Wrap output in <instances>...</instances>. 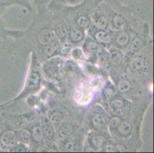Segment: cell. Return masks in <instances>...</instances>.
I'll return each instance as SVG.
<instances>
[{
    "mask_svg": "<svg viewBox=\"0 0 154 153\" xmlns=\"http://www.w3.org/2000/svg\"><path fill=\"white\" fill-rule=\"evenodd\" d=\"M117 130L119 133L123 136H128L131 133L132 130V126L131 123L127 121H121L118 126H117Z\"/></svg>",
    "mask_w": 154,
    "mask_h": 153,
    "instance_id": "4",
    "label": "cell"
},
{
    "mask_svg": "<svg viewBox=\"0 0 154 153\" xmlns=\"http://www.w3.org/2000/svg\"><path fill=\"white\" fill-rule=\"evenodd\" d=\"M55 33L61 39H64L67 36V29L63 24H59L56 26Z\"/></svg>",
    "mask_w": 154,
    "mask_h": 153,
    "instance_id": "17",
    "label": "cell"
},
{
    "mask_svg": "<svg viewBox=\"0 0 154 153\" xmlns=\"http://www.w3.org/2000/svg\"><path fill=\"white\" fill-rule=\"evenodd\" d=\"M131 89V84L126 80H120L117 84V90L121 93H127Z\"/></svg>",
    "mask_w": 154,
    "mask_h": 153,
    "instance_id": "16",
    "label": "cell"
},
{
    "mask_svg": "<svg viewBox=\"0 0 154 153\" xmlns=\"http://www.w3.org/2000/svg\"><path fill=\"white\" fill-rule=\"evenodd\" d=\"M87 49H88L90 52H97L99 50V45L97 43L94 41H89L87 44Z\"/></svg>",
    "mask_w": 154,
    "mask_h": 153,
    "instance_id": "24",
    "label": "cell"
},
{
    "mask_svg": "<svg viewBox=\"0 0 154 153\" xmlns=\"http://www.w3.org/2000/svg\"><path fill=\"white\" fill-rule=\"evenodd\" d=\"M58 44L57 42L55 41H52L51 42L50 44H48V46L46 47L45 51L46 54H47L48 56H51L54 52L57 51L58 48Z\"/></svg>",
    "mask_w": 154,
    "mask_h": 153,
    "instance_id": "19",
    "label": "cell"
},
{
    "mask_svg": "<svg viewBox=\"0 0 154 153\" xmlns=\"http://www.w3.org/2000/svg\"><path fill=\"white\" fill-rule=\"evenodd\" d=\"M43 136H44V133H43L41 127L40 126H35L32 130V136L34 139L35 141L37 142H41L43 139Z\"/></svg>",
    "mask_w": 154,
    "mask_h": 153,
    "instance_id": "14",
    "label": "cell"
},
{
    "mask_svg": "<svg viewBox=\"0 0 154 153\" xmlns=\"http://www.w3.org/2000/svg\"><path fill=\"white\" fill-rule=\"evenodd\" d=\"M63 118V115L59 112H54L50 116V121L52 123H58Z\"/></svg>",
    "mask_w": 154,
    "mask_h": 153,
    "instance_id": "23",
    "label": "cell"
},
{
    "mask_svg": "<svg viewBox=\"0 0 154 153\" xmlns=\"http://www.w3.org/2000/svg\"><path fill=\"white\" fill-rule=\"evenodd\" d=\"M143 67V60L140 57H135L130 63V68L134 72L140 71Z\"/></svg>",
    "mask_w": 154,
    "mask_h": 153,
    "instance_id": "5",
    "label": "cell"
},
{
    "mask_svg": "<svg viewBox=\"0 0 154 153\" xmlns=\"http://www.w3.org/2000/svg\"><path fill=\"white\" fill-rule=\"evenodd\" d=\"M97 25L100 29H104L107 27V19H106V17L101 16L100 17L97 22Z\"/></svg>",
    "mask_w": 154,
    "mask_h": 153,
    "instance_id": "25",
    "label": "cell"
},
{
    "mask_svg": "<svg viewBox=\"0 0 154 153\" xmlns=\"http://www.w3.org/2000/svg\"><path fill=\"white\" fill-rule=\"evenodd\" d=\"M40 82V77L38 73H32L28 81V87L29 89H35L37 87Z\"/></svg>",
    "mask_w": 154,
    "mask_h": 153,
    "instance_id": "7",
    "label": "cell"
},
{
    "mask_svg": "<svg viewBox=\"0 0 154 153\" xmlns=\"http://www.w3.org/2000/svg\"><path fill=\"white\" fill-rule=\"evenodd\" d=\"M73 133V127L70 124H64L60 128L59 136L61 138H67Z\"/></svg>",
    "mask_w": 154,
    "mask_h": 153,
    "instance_id": "9",
    "label": "cell"
},
{
    "mask_svg": "<svg viewBox=\"0 0 154 153\" xmlns=\"http://www.w3.org/2000/svg\"><path fill=\"white\" fill-rule=\"evenodd\" d=\"M13 148H12V151H22V152H24V151H27V148L24 145H14Z\"/></svg>",
    "mask_w": 154,
    "mask_h": 153,
    "instance_id": "27",
    "label": "cell"
},
{
    "mask_svg": "<svg viewBox=\"0 0 154 153\" xmlns=\"http://www.w3.org/2000/svg\"><path fill=\"white\" fill-rule=\"evenodd\" d=\"M116 149L119 150L120 151H126V148H124V146H121V145H118L117 148H116Z\"/></svg>",
    "mask_w": 154,
    "mask_h": 153,
    "instance_id": "30",
    "label": "cell"
},
{
    "mask_svg": "<svg viewBox=\"0 0 154 153\" xmlns=\"http://www.w3.org/2000/svg\"><path fill=\"white\" fill-rule=\"evenodd\" d=\"M144 46V41L142 38L139 37H136L133 39V41H131V46H130V48L133 51H136V50H138L142 48Z\"/></svg>",
    "mask_w": 154,
    "mask_h": 153,
    "instance_id": "11",
    "label": "cell"
},
{
    "mask_svg": "<svg viewBox=\"0 0 154 153\" xmlns=\"http://www.w3.org/2000/svg\"><path fill=\"white\" fill-rule=\"evenodd\" d=\"M69 35L71 40L74 42L81 41L84 38L83 32L78 29H72L70 31Z\"/></svg>",
    "mask_w": 154,
    "mask_h": 153,
    "instance_id": "10",
    "label": "cell"
},
{
    "mask_svg": "<svg viewBox=\"0 0 154 153\" xmlns=\"http://www.w3.org/2000/svg\"><path fill=\"white\" fill-rule=\"evenodd\" d=\"M109 59H110L111 64H113V65H118V64H120L122 63L124 57H123V54L117 51V50H114V51L110 52Z\"/></svg>",
    "mask_w": 154,
    "mask_h": 153,
    "instance_id": "6",
    "label": "cell"
},
{
    "mask_svg": "<svg viewBox=\"0 0 154 153\" xmlns=\"http://www.w3.org/2000/svg\"><path fill=\"white\" fill-rule=\"evenodd\" d=\"M95 38L97 41L101 43H109L111 41V37L107 32L104 31H99L95 35Z\"/></svg>",
    "mask_w": 154,
    "mask_h": 153,
    "instance_id": "8",
    "label": "cell"
},
{
    "mask_svg": "<svg viewBox=\"0 0 154 153\" xmlns=\"http://www.w3.org/2000/svg\"><path fill=\"white\" fill-rule=\"evenodd\" d=\"M129 41H130V36L126 32H122V33L118 34L117 38H116V41L120 46L127 45L129 43Z\"/></svg>",
    "mask_w": 154,
    "mask_h": 153,
    "instance_id": "13",
    "label": "cell"
},
{
    "mask_svg": "<svg viewBox=\"0 0 154 153\" xmlns=\"http://www.w3.org/2000/svg\"><path fill=\"white\" fill-rule=\"evenodd\" d=\"M0 141L4 146L12 147L16 144L17 138L13 131H7L2 135Z\"/></svg>",
    "mask_w": 154,
    "mask_h": 153,
    "instance_id": "1",
    "label": "cell"
},
{
    "mask_svg": "<svg viewBox=\"0 0 154 153\" xmlns=\"http://www.w3.org/2000/svg\"><path fill=\"white\" fill-rule=\"evenodd\" d=\"M42 130L43 133L48 138L52 137L54 134V128H53L52 123L48 120V118H44L42 120Z\"/></svg>",
    "mask_w": 154,
    "mask_h": 153,
    "instance_id": "3",
    "label": "cell"
},
{
    "mask_svg": "<svg viewBox=\"0 0 154 153\" xmlns=\"http://www.w3.org/2000/svg\"><path fill=\"white\" fill-rule=\"evenodd\" d=\"M113 23L117 29H124L126 26L125 19L120 15H116L113 19Z\"/></svg>",
    "mask_w": 154,
    "mask_h": 153,
    "instance_id": "15",
    "label": "cell"
},
{
    "mask_svg": "<svg viewBox=\"0 0 154 153\" xmlns=\"http://www.w3.org/2000/svg\"><path fill=\"white\" fill-rule=\"evenodd\" d=\"M20 139L23 143H29L32 139V133L27 129H24L20 133Z\"/></svg>",
    "mask_w": 154,
    "mask_h": 153,
    "instance_id": "20",
    "label": "cell"
},
{
    "mask_svg": "<svg viewBox=\"0 0 154 153\" xmlns=\"http://www.w3.org/2000/svg\"><path fill=\"white\" fill-rule=\"evenodd\" d=\"M110 106H111L112 109L117 111V110L123 109L125 106V103L122 99H114L110 101Z\"/></svg>",
    "mask_w": 154,
    "mask_h": 153,
    "instance_id": "18",
    "label": "cell"
},
{
    "mask_svg": "<svg viewBox=\"0 0 154 153\" xmlns=\"http://www.w3.org/2000/svg\"><path fill=\"white\" fill-rule=\"evenodd\" d=\"M54 32L48 29H42L38 34V41L42 45H48L54 41Z\"/></svg>",
    "mask_w": 154,
    "mask_h": 153,
    "instance_id": "2",
    "label": "cell"
},
{
    "mask_svg": "<svg viewBox=\"0 0 154 153\" xmlns=\"http://www.w3.org/2000/svg\"><path fill=\"white\" fill-rule=\"evenodd\" d=\"M103 149H104L105 151H107V152H115V151H117V149H116L115 147L112 145H105Z\"/></svg>",
    "mask_w": 154,
    "mask_h": 153,
    "instance_id": "29",
    "label": "cell"
},
{
    "mask_svg": "<svg viewBox=\"0 0 154 153\" xmlns=\"http://www.w3.org/2000/svg\"><path fill=\"white\" fill-rule=\"evenodd\" d=\"M78 25H79V27L82 28V29H86L90 25V20L87 18L86 16H82L79 17L78 19Z\"/></svg>",
    "mask_w": 154,
    "mask_h": 153,
    "instance_id": "22",
    "label": "cell"
},
{
    "mask_svg": "<svg viewBox=\"0 0 154 153\" xmlns=\"http://www.w3.org/2000/svg\"><path fill=\"white\" fill-rule=\"evenodd\" d=\"M120 123H121L120 118L116 116V117H113L111 120H110V125L111 127H113V128H117V126L120 125Z\"/></svg>",
    "mask_w": 154,
    "mask_h": 153,
    "instance_id": "26",
    "label": "cell"
},
{
    "mask_svg": "<svg viewBox=\"0 0 154 153\" xmlns=\"http://www.w3.org/2000/svg\"><path fill=\"white\" fill-rule=\"evenodd\" d=\"M92 123L96 129L102 128L105 124V119L101 114H97L92 118Z\"/></svg>",
    "mask_w": 154,
    "mask_h": 153,
    "instance_id": "12",
    "label": "cell"
},
{
    "mask_svg": "<svg viewBox=\"0 0 154 153\" xmlns=\"http://www.w3.org/2000/svg\"><path fill=\"white\" fill-rule=\"evenodd\" d=\"M65 148L69 151H72L75 148V142L74 141H68L65 145Z\"/></svg>",
    "mask_w": 154,
    "mask_h": 153,
    "instance_id": "28",
    "label": "cell"
},
{
    "mask_svg": "<svg viewBox=\"0 0 154 153\" xmlns=\"http://www.w3.org/2000/svg\"><path fill=\"white\" fill-rule=\"evenodd\" d=\"M103 142H104V139L102 136L97 135V136H94L92 137V145L96 148H100L103 145Z\"/></svg>",
    "mask_w": 154,
    "mask_h": 153,
    "instance_id": "21",
    "label": "cell"
}]
</instances>
